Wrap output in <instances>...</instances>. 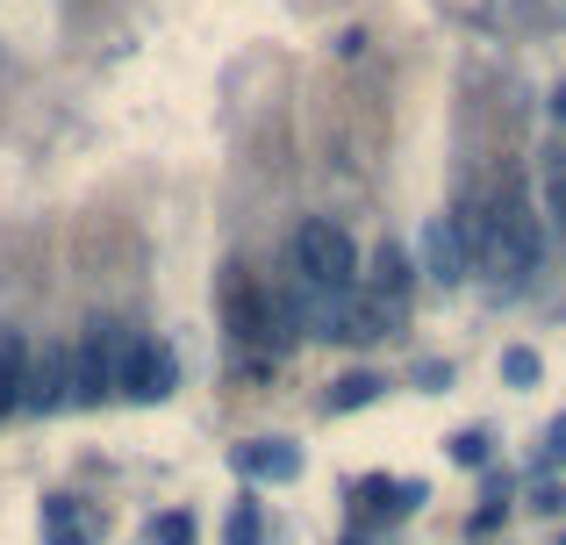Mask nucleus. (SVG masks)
Wrapping results in <instances>:
<instances>
[{"mask_svg":"<svg viewBox=\"0 0 566 545\" xmlns=\"http://www.w3.org/2000/svg\"><path fill=\"white\" fill-rule=\"evenodd\" d=\"M172 388H180V352H172L158 331H129V352H123V380H115V395H129V402H166Z\"/></svg>","mask_w":566,"mask_h":545,"instance_id":"obj_5","label":"nucleus"},{"mask_svg":"<svg viewBox=\"0 0 566 545\" xmlns=\"http://www.w3.org/2000/svg\"><path fill=\"white\" fill-rule=\"evenodd\" d=\"M416 273H430L438 287H459L473 266H467V244H459V230H452V216H430L423 223V266Z\"/></svg>","mask_w":566,"mask_h":545,"instance_id":"obj_9","label":"nucleus"},{"mask_svg":"<svg viewBox=\"0 0 566 545\" xmlns=\"http://www.w3.org/2000/svg\"><path fill=\"white\" fill-rule=\"evenodd\" d=\"M538 374H545V359L531 345H502V380L510 388H538Z\"/></svg>","mask_w":566,"mask_h":545,"instance_id":"obj_16","label":"nucleus"},{"mask_svg":"<svg viewBox=\"0 0 566 545\" xmlns=\"http://www.w3.org/2000/svg\"><path fill=\"white\" fill-rule=\"evenodd\" d=\"M538 467H566V417H553L538 431Z\"/></svg>","mask_w":566,"mask_h":545,"instance_id":"obj_19","label":"nucleus"},{"mask_svg":"<svg viewBox=\"0 0 566 545\" xmlns=\"http://www.w3.org/2000/svg\"><path fill=\"white\" fill-rule=\"evenodd\" d=\"M387 395V374H374V366H352V374H337L331 388H323V417H352V409L380 402Z\"/></svg>","mask_w":566,"mask_h":545,"instance_id":"obj_10","label":"nucleus"},{"mask_svg":"<svg viewBox=\"0 0 566 545\" xmlns=\"http://www.w3.org/2000/svg\"><path fill=\"white\" fill-rule=\"evenodd\" d=\"M345 545H366V538H345Z\"/></svg>","mask_w":566,"mask_h":545,"instance_id":"obj_26","label":"nucleus"},{"mask_svg":"<svg viewBox=\"0 0 566 545\" xmlns=\"http://www.w3.org/2000/svg\"><path fill=\"white\" fill-rule=\"evenodd\" d=\"M43 545H86V532H80V524H65V532H51Z\"/></svg>","mask_w":566,"mask_h":545,"instance_id":"obj_25","label":"nucleus"},{"mask_svg":"<svg viewBox=\"0 0 566 545\" xmlns=\"http://www.w3.org/2000/svg\"><path fill=\"white\" fill-rule=\"evenodd\" d=\"M22 409L29 417H57V409H72V359L57 337H43V345H29V366H22Z\"/></svg>","mask_w":566,"mask_h":545,"instance_id":"obj_6","label":"nucleus"},{"mask_svg":"<svg viewBox=\"0 0 566 545\" xmlns=\"http://www.w3.org/2000/svg\"><path fill=\"white\" fill-rule=\"evenodd\" d=\"M216 316L222 331H230V345H259V352H287L294 345V323L273 308V294H265V280L244 266V259H230V266L216 273Z\"/></svg>","mask_w":566,"mask_h":545,"instance_id":"obj_2","label":"nucleus"},{"mask_svg":"<svg viewBox=\"0 0 566 545\" xmlns=\"http://www.w3.org/2000/svg\"><path fill=\"white\" fill-rule=\"evenodd\" d=\"M123 352H129V331L115 316H86L80 337L65 345L72 359V409H101L115 402V380H123Z\"/></svg>","mask_w":566,"mask_h":545,"instance_id":"obj_4","label":"nucleus"},{"mask_svg":"<svg viewBox=\"0 0 566 545\" xmlns=\"http://www.w3.org/2000/svg\"><path fill=\"white\" fill-rule=\"evenodd\" d=\"M452 359H416L409 366V388H423V395H444V388H452Z\"/></svg>","mask_w":566,"mask_h":545,"instance_id":"obj_17","label":"nucleus"},{"mask_svg":"<svg viewBox=\"0 0 566 545\" xmlns=\"http://www.w3.org/2000/svg\"><path fill=\"white\" fill-rule=\"evenodd\" d=\"M545 115H553V123H566V86H553V94H545Z\"/></svg>","mask_w":566,"mask_h":545,"instance_id":"obj_24","label":"nucleus"},{"mask_svg":"<svg viewBox=\"0 0 566 545\" xmlns=\"http://www.w3.org/2000/svg\"><path fill=\"white\" fill-rule=\"evenodd\" d=\"M72 524V495H43V532H65Z\"/></svg>","mask_w":566,"mask_h":545,"instance_id":"obj_21","label":"nucleus"},{"mask_svg":"<svg viewBox=\"0 0 566 545\" xmlns=\"http://www.w3.org/2000/svg\"><path fill=\"white\" fill-rule=\"evenodd\" d=\"M423 503H430V489H423L416 474H401V481H395V517H416Z\"/></svg>","mask_w":566,"mask_h":545,"instance_id":"obj_20","label":"nucleus"},{"mask_svg":"<svg viewBox=\"0 0 566 545\" xmlns=\"http://www.w3.org/2000/svg\"><path fill=\"white\" fill-rule=\"evenodd\" d=\"M531 510H538V517H566V489H538V495H531Z\"/></svg>","mask_w":566,"mask_h":545,"instance_id":"obj_22","label":"nucleus"},{"mask_svg":"<svg viewBox=\"0 0 566 545\" xmlns=\"http://www.w3.org/2000/svg\"><path fill=\"white\" fill-rule=\"evenodd\" d=\"M359 287L380 294V302H409V294H416V259L401 252L395 238H380L374 259H359Z\"/></svg>","mask_w":566,"mask_h":545,"instance_id":"obj_8","label":"nucleus"},{"mask_svg":"<svg viewBox=\"0 0 566 545\" xmlns=\"http://www.w3.org/2000/svg\"><path fill=\"white\" fill-rule=\"evenodd\" d=\"M366 51V29H337V57H359Z\"/></svg>","mask_w":566,"mask_h":545,"instance_id":"obj_23","label":"nucleus"},{"mask_svg":"<svg viewBox=\"0 0 566 545\" xmlns=\"http://www.w3.org/2000/svg\"><path fill=\"white\" fill-rule=\"evenodd\" d=\"M151 545H193V517H187V510H166V517H151Z\"/></svg>","mask_w":566,"mask_h":545,"instance_id":"obj_18","label":"nucleus"},{"mask_svg":"<svg viewBox=\"0 0 566 545\" xmlns=\"http://www.w3.org/2000/svg\"><path fill=\"white\" fill-rule=\"evenodd\" d=\"M444 460H452V467H473V474H481V467L495 460V438H488L481 423H467V431H452V438H444Z\"/></svg>","mask_w":566,"mask_h":545,"instance_id":"obj_13","label":"nucleus"},{"mask_svg":"<svg viewBox=\"0 0 566 545\" xmlns=\"http://www.w3.org/2000/svg\"><path fill=\"white\" fill-rule=\"evenodd\" d=\"M22 366H29V337L22 331H0V417L22 409Z\"/></svg>","mask_w":566,"mask_h":545,"instance_id":"obj_11","label":"nucleus"},{"mask_svg":"<svg viewBox=\"0 0 566 545\" xmlns=\"http://www.w3.org/2000/svg\"><path fill=\"white\" fill-rule=\"evenodd\" d=\"M230 467L244 481H273V489H287V481H302V446L294 438H244V446L230 452Z\"/></svg>","mask_w":566,"mask_h":545,"instance_id":"obj_7","label":"nucleus"},{"mask_svg":"<svg viewBox=\"0 0 566 545\" xmlns=\"http://www.w3.org/2000/svg\"><path fill=\"white\" fill-rule=\"evenodd\" d=\"M287 273L308 280L316 294H352L359 287V244H352L345 223L308 216V223H294V238H287Z\"/></svg>","mask_w":566,"mask_h":545,"instance_id":"obj_3","label":"nucleus"},{"mask_svg":"<svg viewBox=\"0 0 566 545\" xmlns=\"http://www.w3.org/2000/svg\"><path fill=\"white\" fill-rule=\"evenodd\" d=\"M222 545H265V503L259 495H237L230 503V517H222Z\"/></svg>","mask_w":566,"mask_h":545,"instance_id":"obj_12","label":"nucleus"},{"mask_svg":"<svg viewBox=\"0 0 566 545\" xmlns=\"http://www.w3.org/2000/svg\"><path fill=\"white\" fill-rule=\"evenodd\" d=\"M559 545H566V532H559Z\"/></svg>","mask_w":566,"mask_h":545,"instance_id":"obj_27","label":"nucleus"},{"mask_svg":"<svg viewBox=\"0 0 566 545\" xmlns=\"http://www.w3.org/2000/svg\"><path fill=\"white\" fill-rule=\"evenodd\" d=\"M352 510L359 517H395V474H359L352 481Z\"/></svg>","mask_w":566,"mask_h":545,"instance_id":"obj_14","label":"nucleus"},{"mask_svg":"<svg viewBox=\"0 0 566 545\" xmlns=\"http://www.w3.org/2000/svg\"><path fill=\"white\" fill-rule=\"evenodd\" d=\"M452 230L467 244V266L495 273V280H531L545 259V216L531 209L516 187H495V195H459L452 209Z\"/></svg>","mask_w":566,"mask_h":545,"instance_id":"obj_1","label":"nucleus"},{"mask_svg":"<svg viewBox=\"0 0 566 545\" xmlns=\"http://www.w3.org/2000/svg\"><path fill=\"white\" fill-rule=\"evenodd\" d=\"M538 195H545V216H553V223H559V238H566V151H559V144H553V151H545Z\"/></svg>","mask_w":566,"mask_h":545,"instance_id":"obj_15","label":"nucleus"}]
</instances>
